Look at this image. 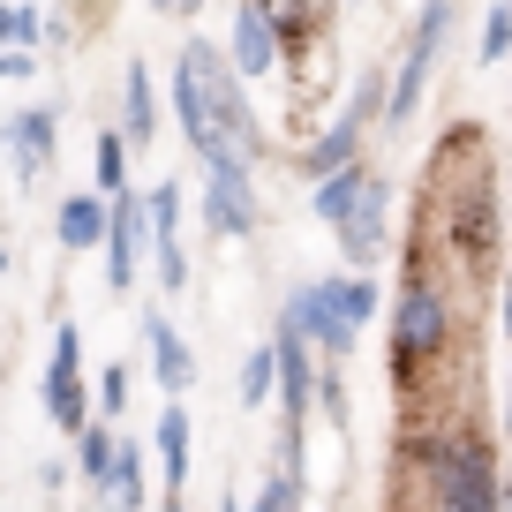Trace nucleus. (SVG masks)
<instances>
[{
  "label": "nucleus",
  "mask_w": 512,
  "mask_h": 512,
  "mask_svg": "<svg viewBox=\"0 0 512 512\" xmlns=\"http://www.w3.org/2000/svg\"><path fill=\"white\" fill-rule=\"evenodd\" d=\"M422 219L445 234V256L460 279H490L497 249H505V189H497V159L482 128H452L430 159V189H422Z\"/></svg>",
  "instance_id": "1"
},
{
  "label": "nucleus",
  "mask_w": 512,
  "mask_h": 512,
  "mask_svg": "<svg viewBox=\"0 0 512 512\" xmlns=\"http://www.w3.org/2000/svg\"><path fill=\"white\" fill-rule=\"evenodd\" d=\"M437 226H415V249H407V272H400V302H392V384H400V407L422 415L430 392L445 400V369L452 347H460V317H452V287L437 272Z\"/></svg>",
  "instance_id": "2"
},
{
  "label": "nucleus",
  "mask_w": 512,
  "mask_h": 512,
  "mask_svg": "<svg viewBox=\"0 0 512 512\" xmlns=\"http://www.w3.org/2000/svg\"><path fill=\"white\" fill-rule=\"evenodd\" d=\"M392 505L415 512H505V482H497V460L467 422L422 415L407 422L400 437V497Z\"/></svg>",
  "instance_id": "3"
},
{
  "label": "nucleus",
  "mask_w": 512,
  "mask_h": 512,
  "mask_svg": "<svg viewBox=\"0 0 512 512\" xmlns=\"http://www.w3.org/2000/svg\"><path fill=\"white\" fill-rule=\"evenodd\" d=\"M196 61V76H204V91H211V121H219V144H226V166H256V151H264V128H256V113H249V98H241V68L234 61H219V53L204 46V38H189L181 46Z\"/></svg>",
  "instance_id": "4"
},
{
  "label": "nucleus",
  "mask_w": 512,
  "mask_h": 512,
  "mask_svg": "<svg viewBox=\"0 0 512 512\" xmlns=\"http://www.w3.org/2000/svg\"><path fill=\"white\" fill-rule=\"evenodd\" d=\"M452 8H460V0H422V23H415V38H407V61L392 68V98H384V121H407V113L422 106V83H430L437 46H445V31H452Z\"/></svg>",
  "instance_id": "5"
},
{
  "label": "nucleus",
  "mask_w": 512,
  "mask_h": 512,
  "mask_svg": "<svg viewBox=\"0 0 512 512\" xmlns=\"http://www.w3.org/2000/svg\"><path fill=\"white\" fill-rule=\"evenodd\" d=\"M332 234H339V249H347L354 272H369V264L384 256V241H392V189H384V174L362 181V196L347 204V219H339Z\"/></svg>",
  "instance_id": "6"
},
{
  "label": "nucleus",
  "mask_w": 512,
  "mask_h": 512,
  "mask_svg": "<svg viewBox=\"0 0 512 512\" xmlns=\"http://www.w3.org/2000/svg\"><path fill=\"white\" fill-rule=\"evenodd\" d=\"M287 317L302 324V339H309V347L324 354V362H347V354H354V332H362V324H354L347 309H339L332 279H317V287H302V294H294V302H287Z\"/></svg>",
  "instance_id": "7"
},
{
  "label": "nucleus",
  "mask_w": 512,
  "mask_h": 512,
  "mask_svg": "<svg viewBox=\"0 0 512 512\" xmlns=\"http://www.w3.org/2000/svg\"><path fill=\"white\" fill-rule=\"evenodd\" d=\"M46 415H53V430H68V437L91 422V407H83V339H76V324H61V332H53V362H46Z\"/></svg>",
  "instance_id": "8"
},
{
  "label": "nucleus",
  "mask_w": 512,
  "mask_h": 512,
  "mask_svg": "<svg viewBox=\"0 0 512 512\" xmlns=\"http://www.w3.org/2000/svg\"><path fill=\"white\" fill-rule=\"evenodd\" d=\"M204 226L211 234H256V189H249V166H204Z\"/></svg>",
  "instance_id": "9"
},
{
  "label": "nucleus",
  "mask_w": 512,
  "mask_h": 512,
  "mask_svg": "<svg viewBox=\"0 0 512 512\" xmlns=\"http://www.w3.org/2000/svg\"><path fill=\"white\" fill-rule=\"evenodd\" d=\"M144 204H151V256H159V287L181 294V287H189V249H181V181H159Z\"/></svg>",
  "instance_id": "10"
},
{
  "label": "nucleus",
  "mask_w": 512,
  "mask_h": 512,
  "mask_svg": "<svg viewBox=\"0 0 512 512\" xmlns=\"http://www.w3.org/2000/svg\"><path fill=\"white\" fill-rule=\"evenodd\" d=\"M174 113H181V136H189L196 159H204V166H226L219 121H211V91H204V76H196L189 53H181V68H174Z\"/></svg>",
  "instance_id": "11"
},
{
  "label": "nucleus",
  "mask_w": 512,
  "mask_h": 512,
  "mask_svg": "<svg viewBox=\"0 0 512 512\" xmlns=\"http://www.w3.org/2000/svg\"><path fill=\"white\" fill-rule=\"evenodd\" d=\"M279 61H287V38H279L272 8H264V0H241L234 8V68L241 76H272Z\"/></svg>",
  "instance_id": "12"
},
{
  "label": "nucleus",
  "mask_w": 512,
  "mask_h": 512,
  "mask_svg": "<svg viewBox=\"0 0 512 512\" xmlns=\"http://www.w3.org/2000/svg\"><path fill=\"white\" fill-rule=\"evenodd\" d=\"M144 226H151V204L136 196H113V226H106V287H128L136 279V249H144Z\"/></svg>",
  "instance_id": "13"
},
{
  "label": "nucleus",
  "mask_w": 512,
  "mask_h": 512,
  "mask_svg": "<svg viewBox=\"0 0 512 512\" xmlns=\"http://www.w3.org/2000/svg\"><path fill=\"white\" fill-rule=\"evenodd\" d=\"M144 347H151V377H159L166 392L181 400V392L196 384V354L181 347V332H174V324L159 317V309H144Z\"/></svg>",
  "instance_id": "14"
},
{
  "label": "nucleus",
  "mask_w": 512,
  "mask_h": 512,
  "mask_svg": "<svg viewBox=\"0 0 512 512\" xmlns=\"http://www.w3.org/2000/svg\"><path fill=\"white\" fill-rule=\"evenodd\" d=\"M53 106H31V113H16V121H8V159H16V174L23 181H38L53 166Z\"/></svg>",
  "instance_id": "15"
},
{
  "label": "nucleus",
  "mask_w": 512,
  "mask_h": 512,
  "mask_svg": "<svg viewBox=\"0 0 512 512\" xmlns=\"http://www.w3.org/2000/svg\"><path fill=\"white\" fill-rule=\"evenodd\" d=\"M121 136H128V144H136V151H144L151 136H159V91H151L144 61H136V68H128V76H121Z\"/></svg>",
  "instance_id": "16"
},
{
  "label": "nucleus",
  "mask_w": 512,
  "mask_h": 512,
  "mask_svg": "<svg viewBox=\"0 0 512 512\" xmlns=\"http://www.w3.org/2000/svg\"><path fill=\"white\" fill-rule=\"evenodd\" d=\"M106 226H113V204H98V196H68L61 219H53V234H61V249H106Z\"/></svg>",
  "instance_id": "17"
},
{
  "label": "nucleus",
  "mask_w": 512,
  "mask_h": 512,
  "mask_svg": "<svg viewBox=\"0 0 512 512\" xmlns=\"http://www.w3.org/2000/svg\"><path fill=\"white\" fill-rule=\"evenodd\" d=\"M151 430H159V467H166V490H181V482H189V445H196V422H189V407H166L159 422H151Z\"/></svg>",
  "instance_id": "18"
},
{
  "label": "nucleus",
  "mask_w": 512,
  "mask_h": 512,
  "mask_svg": "<svg viewBox=\"0 0 512 512\" xmlns=\"http://www.w3.org/2000/svg\"><path fill=\"white\" fill-rule=\"evenodd\" d=\"M264 8H272L287 53H294V61H309V53H317V8H332V0H264Z\"/></svg>",
  "instance_id": "19"
},
{
  "label": "nucleus",
  "mask_w": 512,
  "mask_h": 512,
  "mask_svg": "<svg viewBox=\"0 0 512 512\" xmlns=\"http://www.w3.org/2000/svg\"><path fill=\"white\" fill-rule=\"evenodd\" d=\"M113 460H121V437H113L106 422H83V430H76V467H83L91 490H106V482H113Z\"/></svg>",
  "instance_id": "20"
},
{
  "label": "nucleus",
  "mask_w": 512,
  "mask_h": 512,
  "mask_svg": "<svg viewBox=\"0 0 512 512\" xmlns=\"http://www.w3.org/2000/svg\"><path fill=\"white\" fill-rule=\"evenodd\" d=\"M362 181H369L362 159H347V166H332V174H317V219L339 226V219H347V204L362 196Z\"/></svg>",
  "instance_id": "21"
},
{
  "label": "nucleus",
  "mask_w": 512,
  "mask_h": 512,
  "mask_svg": "<svg viewBox=\"0 0 512 512\" xmlns=\"http://www.w3.org/2000/svg\"><path fill=\"white\" fill-rule=\"evenodd\" d=\"M279 392V347L264 339V347H249V362H241V407H264Z\"/></svg>",
  "instance_id": "22"
},
{
  "label": "nucleus",
  "mask_w": 512,
  "mask_h": 512,
  "mask_svg": "<svg viewBox=\"0 0 512 512\" xmlns=\"http://www.w3.org/2000/svg\"><path fill=\"white\" fill-rule=\"evenodd\" d=\"M106 505L113 512H144V452H136V445H121V460H113Z\"/></svg>",
  "instance_id": "23"
},
{
  "label": "nucleus",
  "mask_w": 512,
  "mask_h": 512,
  "mask_svg": "<svg viewBox=\"0 0 512 512\" xmlns=\"http://www.w3.org/2000/svg\"><path fill=\"white\" fill-rule=\"evenodd\" d=\"M91 174H98L106 196L128 189V136H98V144H91Z\"/></svg>",
  "instance_id": "24"
},
{
  "label": "nucleus",
  "mask_w": 512,
  "mask_h": 512,
  "mask_svg": "<svg viewBox=\"0 0 512 512\" xmlns=\"http://www.w3.org/2000/svg\"><path fill=\"white\" fill-rule=\"evenodd\" d=\"M256 512H302V467L279 460V475L264 482V505H256Z\"/></svg>",
  "instance_id": "25"
},
{
  "label": "nucleus",
  "mask_w": 512,
  "mask_h": 512,
  "mask_svg": "<svg viewBox=\"0 0 512 512\" xmlns=\"http://www.w3.org/2000/svg\"><path fill=\"white\" fill-rule=\"evenodd\" d=\"M505 53H512V8H505V0H497L490 16H482V68H497V61H505Z\"/></svg>",
  "instance_id": "26"
},
{
  "label": "nucleus",
  "mask_w": 512,
  "mask_h": 512,
  "mask_svg": "<svg viewBox=\"0 0 512 512\" xmlns=\"http://www.w3.org/2000/svg\"><path fill=\"white\" fill-rule=\"evenodd\" d=\"M38 8H16V0H0V46H38Z\"/></svg>",
  "instance_id": "27"
},
{
  "label": "nucleus",
  "mask_w": 512,
  "mask_h": 512,
  "mask_svg": "<svg viewBox=\"0 0 512 512\" xmlns=\"http://www.w3.org/2000/svg\"><path fill=\"white\" fill-rule=\"evenodd\" d=\"M332 294H339V309H347L354 324H369V317H377V302H384L369 279H332Z\"/></svg>",
  "instance_id": "28"
},
{
  "label": "nucleus",
  "mask_w": 512,
  "mask_h": 512,
  "mask_svg": "<svg viewBox=\"0 0 512 512\" xmlns=\"http://www.w3.org/2000/svg\"><path fill=\"white\" fill-rule=\"evenodd\" d=\"M121 407H128V369L113 362L106 377H98V415H121Z\"/></svg>",
  "instance_id": "29"
},
{
  "label": "nucleus",
  "mask_w": 512,
  "mask_h": 512,
  "mask_svg": "<svg viewBox=\"0 0 512 512\" xmlns=\"http://www.w3.org/2000/svg\"><path fill=\"white\" fill-rule=\"evenodd\" d=\"M31 46H0V83H16V76H31Z\"/></svg>",
  "instance_id": "30"
},
{
  "label": "nucleus",
  "mask_w": 512,
  "mask_h": 512,
  "mask_svg": "<svg viewBox=\"0 0 512 512\" xmlns=\"http://www.w3.org/2000/svg\"><path fill=\"white\" fill-rule=\"evenodd\" d=\"M151 8H159V16H196L204 0H151Z\"/></svg>",
  "instance_id": "31"
},
{
  "label": "nucleus",
  "mask_w": 512,
  "mask_h": 512,
  "mask_svg": "<svg viewBox=\"0 0 512 512\" xmlns=\"http://www.w3.org/2000/svg\"><path fill=\"white\" fill-rule=\"evenodd\" d=\"M505 437H512V354H505Z\"/></svg>",
  "instance_id": "32"
},
{
  "label": "nucleus",
  "mask_w": 512,
  "mask_h": 512,
  "mask_svg": "<svg viewBox=\"0 0 512 512\" xmlns=\"http://www.w3.org/2000/svg\"><path fill=\"white\" fill-rule=\"evenodd\" d=\"M505 332H512V264H505Z\"/></svg>",
  "instance_id": "33"
},
{
  "label": "nucleus",
  "mask_w": 512,
  "mask_h": 512,
  "mask_svg": "<svg viewBox=\"0 0 512 512\" xmlns=\"http://www.w3.org/2000/svg\"><path fill=\"white\" fill-rule=\"evenodd\" d=\"M166 512H189V505H181V490H166Z\"/></svg>",
  "instance_id": "34"
},
{
  "label": "nucleus",
  "mask_w": 512,
  "mask_h": 512,
  "mask_svg": "<svg viewBox=\"0 0 512 512\" xmlns=\"http://www.w3.org/2000/svg\"><path fill=\"white\" fill-rule=\"evenodd\" d=\"M219 512H241V505H234V497H226V505H219Z\"/></svg>",
  "instance_id": "35"
},
{
  "label": "nucleus",
  "mask_w": 512,
  "mask_h": 512,
  "mask_svg": "<svg viewBox=\"0 0 512 512\" xmlns=\"http://www.w3.org/2000/svg\"><path fill=\"white\" fill-rule=\"evenodd\" d=\"M505 512H512V482H505Z\"/></svg>",
  "instance_id": "36"
},
{
  "label": "nucleus",
  "mask_w": 512,
  "mask_h": 512,
  "mask_svg": "<svg viewBox=\"0 0 512 512\" xmlns=\"http://www.w3.org/2000/svg\"><path fill=\"white\" fill-rule=\"evenodd\" d=\"M392 512H415V505H392Z\"/></svg>",
  "instance_id": "37"
}]
</instances>
